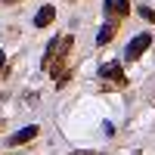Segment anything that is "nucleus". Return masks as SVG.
Instances as JSON below:
<instances>
[{"mask_svg": "<svg viewBox=\"0 0 155 155\" xmlns=\"http://www.w3.org/2000/svg\"><path fill=\"white\" fill-rule=\"evenodd\" d=\"M149 47H152V37H149V34H137L134 41L127 44V50H124V59H127V62H137V59L143 56Z\"/></svg>", "mask_w": 155, "mask_h": 155, "instance_id": "nucleus-1", "label": "nucleus"}, {"mask_svg": "<svg viewBox=\"0 0 155 155\" xmlns=\"http://www.w3.org/2000/svg\"><path fill=\"white\" fill-rule=\"evenodd\" d=\"M99 74H102V81H112L115 87H127V74L121 68V62H106L99 68Z\"/></svg>", "mask_w": 155, "mask_h": 155, "instance_id": "nucleus-2", "label": "nucleus"}, {"mask_svg": "<svg viewBox=\"0 0 155 155\" xmlns=\"http://www.w3.org/2000/svg\"><path fill=\"white\" fill-rule=\"evenodd\" d=\"M41 134V127L37 124H31V127H22V130H16L9 140H6V146H25V143H31V140Z\"/></svg>", "mask_w": 155, "mask_h": 155, "instance_id": "nucleus-3", "label": "nucleus"}, {"mask_svg": "<svg viewBox=\"0 0 155 155\" xmlns=\"http://www.w3.org/2000/svg\"><path fill=\"white\" fill-rule=\"evenodd\" d=\"M106 16H112L115 22L130 16V0H106Z\"/></svg>", "mask_w": 155, "mask_h": 155, "instance_id": "nucleus-4", "label": "nucleus"}, {"mask_svg": "<svg viewBox=\"0 0 155 155\" xmlns=\"http://www.w3.org/2000/svg\"><path fill=\"white\" fill-rule=\"evenodd\" d=\"M53 22H56V6L44 3L37 9V16H34V28H47V25H53Z\"/></svg>", "mask_w": 155, "mask_h": 155, "instance_id": "nucleus-5", "label": "nucleus"}, {"mask_svg": "<svg viewBox=\"0 0 155 155\" xmlns=\"http://www.w3.org/2000/svg\"><path fill=\"white\" fill-rule=\"evenodd\" d=\"M115 34H118V22H115V19H112V22L106 25V28H102V31L96 34V47H106V44L112 41V37H115Z\"/></svg>", "mask_w": 155, "mask_h": 155, "instance_id": "nucleus-6", "label": "nucleus"}, {"mask_svg": "<svg viewBox=\"0 0 155 155\" xmlns=\"http://www.w3.org/2000/svg\"><path fill=\"white\" fill-rule=\"evenodd\" d=\"M137 12H140V16H143L146 22H155V9H152V6H140Z\"/></svg>", "mask_w": 155, "mask_h": 155, "instance_id": "nucleus-7", "label": "nucleus"}, {"mask_svg": "<svg viewBox=\"0 0 155 155\" xmlns=\"http://www.w3.org/2000/svg\"><path fill=\"white\" fill-rule=\"evenodd\" d=\"M3 65H6V53H0V74H3Z\"/></svg>", "mask_w": 155, "mask_h": 155, "instance_id": "nucleus-8", "label": "nucleus"}, {"mask_svg": "<svg viewBox=\"0 0 155 155\" xmlns=\"http://www.w3.org/2000/svg\"><path fill=\"white\" fill-rule=\"evenodd\" d=\"M3 3H6V6H12V3H22V0H3Z\"/></svg>", "mask_w": 155, "mask_h": 155, "instance_id": "nucleus-9", "label": "nucleus"}, {"mask_svg": "<svg viewBox=\"0 0 155 155\" xmlns=\"http://www.w3.org/2000/svg\"><path fill=\"white\" fill-rule=\"evenodd\" d=\"M71 155H96V152H71Z\"/></svg>", "mask_w": 155, "mask_h": 155, "instance_id": "nucleus-10", "label": "nucleus"}, {"mask_svg": "<svg viewBox=\"0 0 155 155\" xmlns=\"http://www.w3.org/2000/svg\"><path fill=\"white\" fill-rule=\"evenodd\" d=\"M71 3H74V0H71Z\"/></svg>", "mask_w": 155, "mask_h": 155, "instance_id": "nucleus-11", "label": "nucleus"}]
</instances>
